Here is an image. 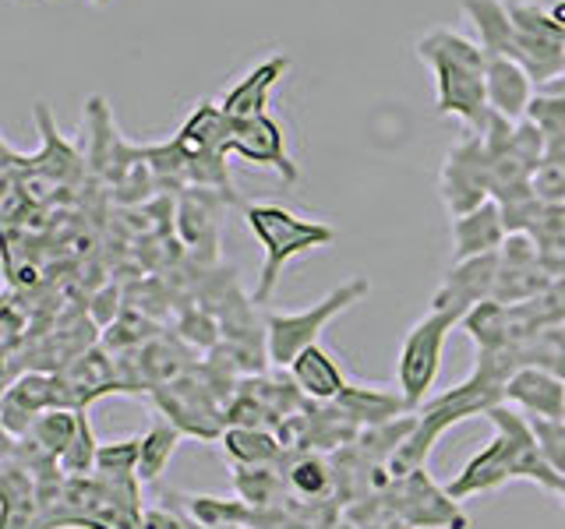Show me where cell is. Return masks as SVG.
I'll list each match as a JSON object with an SVG mask.
<instances>
[{
	"label": "cell",
	"mask_w": 565,
	"mask_h": 529,
	"mask_svg": "<svg viewBox=\"0 0 565 529\" xmlns=\"http://www.w3.org/2000/svg\"><path fill=\"white\" fill-rule=\"evenodd\" d=\"M484 417L491 420L494 438L477 455H470L467 466L449 481L446 490L452 494V498L467 501V498H477V494L499 490L509 481H530V484L558 494L562 476L547 466L544 455L537 452L530 420L520 410H512L509 402L491 406Z\"/></svg>",
	"instance_id": "cell-1"
},
{
	"label": "cell",
	"mask_w": 565,
	"mask_h": 529,
	"mask_svg": "<svg viewBox=\"0 0 565 529\" xmlns=\"http://www.w3.org/2000/svg\"><path fill=\"white\" fill-rule=\"evenodd\" d=\"M420 64L431 67L435 78V110L452 117L467 131H481L491 106H488V53L477 40H467L452 29H431L417 40Z\"/></svg>",
	"instance_id": "cell-2"
},
{
	"label": "cell",
	"mask_w": 565,
	"mask_h": 529,
	"mask_svg": "<svg viewBox=\"0 0 565 529\" xmlns=\"http://www.w3.org/2000/svg\"><path fill=\"white\" fill-rule=\"evenodd\" d=\"M244 223L265 251L262 276L255 287V304H265V300L273 296L279 276L290 261H297L308 251H318V247H329L335 240V229L329 223L305 219V216H297V212L282 205H269V202L244 205Z\"/></svg>",
	"instance_id": "cell-3"
},
{
	"label": "cell",
	"mask_w": 565,
	"mask_h": 529,
	"mask_svg": "<svg viewBox=\"0 0 565 529\" xmlns=\"http://www.w3.org/2000/svg\"><path fill=\"white\" fill-rule=\"evenodd\" d=\"M367 293H371V282L364 276H353V279L340 282L332 293H326L322 300H315V304L305 311L265 314V357H269V364L290 370V364L300 357V353L315 346L318 335H322L340 314H347L353 304H361Z\"/></svg>",
	"instance_id": "cell-4"
},
{
	"label": "cell",
	"mask_w": 565,
	"mask_h": 529,
	"mask_svg": "<svg viewBox=\"0 0 565 529\" xmlns=\"http://www.w3.org/2000/svg\"><path fill=\"white\" fill-rule=\"evenodd\" d=\"M459 322H463V314L456 311H428L403 335L396 357V392L403 396L406 410H420L428 402L441 370V353H446L449 332Z\"/></svg>",
	"instance_id": "cell-5"
},
{
	"label": "cell",
	"mask_w": 565,
	"mask_h": 529,
	"mask_svg": "<svg viewBox=\"0 0 565 529\" xmlns=\"http://www.w3.org/2000/svg\"><path fill=\"white\" fill-rule=\"evenodd\" d=\"M491 155L484 149V138L467 131L456 145L446 152V163L438 170V194L446 205L449 219L467 216V212L491 202Z\"/></svg>",
	"instance_id": "cell-6"
},
{
	"label": "cell",
	"mask_w": 565,
	"mask_h": 529,
	"mask_svg": "<svg viewBox=\"0 0 565 529\" xmlns=\"http://www.w3.org/2000/svg\"><path fill=\"white\" fill-rule=\"evenodd\" d=\"M393 490V516L411 529H467V516L446 487H438L428 469H417L399 481H388Z\"/></svg>",
	"instance_id": "cell-7"
},
{
	"label": "cell",
	"mask_w": 565,
	"mask_h": 529,
	"mask_svg": "<svg viewBox=\"0 0 565 529\" xmlns=\"http://www.w3.org/2000/svg\"><path fill=\"white\" fill-rule=\"evenodd\" d=\"M230 155L244 159L252 166H265L282 176V184H297L300 170L287 149V131L273 114L252 120H234V138H230Z\"/></svg>",
	"instance_id": "cell-8"
},
{
	"label": "cell",
	"mask_w": 565,
	"mask_h": 529,
	"mask_svg": "<svg viewBox=\"0 0 565 529\" xmlns=\"http://www.w3.org/2000/svg\"><path fill=\"white\" fill-rule=\"evenodd\" d=\"M499 272H502L499 255L456 261L446 272V279L438 282V290L431 296V311H456V314L467 317L477 304L494 300V290H499Z\"/></svg>",
	"instance_id": "cell-9"
},
{
	"label": "cell",
	"mask_w": 565,
	"mask_h": 529,
	"mask_svg": "<svg viewBox=\"0 0 565 529\" xmlns=\"http://www.w3.org/2000/svg\"><path fill=\"white\" fill-rule=\"evenodd\" d=\"M502 402L523 417L565 420V378H558L552 367H516L502 385Z\"/></svg>",
	"instance_id": "cell-10"
},
{
	"label": "cell",
	"mask_w": 565,
	"mask_h": 529,
	"mask_svg": "<svg viewBox=\"0 0 565 529\" xmlns=\"http://www.w3.org/2000/svg\"><path fill=\"white\" fill-rule=\"evenodd\" d=\"M223 208L226 198L220 191L205 187H188L177 202V229H181L184 244L191 247L202 261L220 258V226H223Z\"/></svg>",
	"instance_id": "cell-11"
},
{
	"label": "cell",
	"mask_w": 565,
	"mask_h": 529,
	"mask_svg": "<svg viewBox=\"0 0 565 529\" xmlns=\"http://www.w3.org/2000/svg\"><path fill=\"white\" fill-rule=\"evenodd\" d=\"M287 71H290L287 53L258 61L252 71H244V78L220 99L223 114L230 120H252V117L269 114V96H273V88L287 78Z\"/></svg>",
	"instance_id": "cell-12"
},
{
	"label": "cell",
	"mask_w": 565,
	"mask_h": 529,
	"mask_svg": "<svg viewBox=\"0 0 565 529\" xmlns=\"http://www.w3.org/2000/svg\"><path fill=\"white\" fill-rule=\"evenodd\" d=\"M505 240H509V226L494 198L484 202L481 208L467 212V216L452 219V258L456 261L499 255Z\"/></svg>",
	"instance_id": "cell-13"
},
{
	"label": "cell",
	"mask_w": 565,
	"mask_h": 529,
	"mask_svg": "<svg viewBox=\"0 0 565 529\" xmlns=\"http://www.w3.org/2000/svg\"><path fill=\"white\" fill-rule=\"evenodd\" d=\"M230 138H234V120L216 99H202L173 134L184 155H230Z\"/></svg>",
	"instance_id": "cell-14"
},
{
	"label": "cell",
	"mask_w": 565,
	"mask_h": 529,
	"mask_svg": "<svg viewBox=\"0 0 565 529\" xmlns=\"http://www.w3.org/2000/svg\"><path fill=\"white\" fill-rule=\"evenodd\" d=\"M488 106L491 114H499L505 120H523L530 110V99H534V78L526 75V67L512 57H491L488 61Z\"/></svg>",
	"instance_id": "cell-15"
},
{
	"label": "cell",
	"mask_w": 565,
	"mask_h": 529,
	"mask_svg": "<svg viewBox=\"0 0 565 529\" xmlns=\"http://www.w3.org/2000/svg\"><path fill=\"white\" fill-rule=\"evenodd\" d=\"M459 11L467 14L488 57L516 61V25H512L509 0H459Z\"/></svg>",
	"instance_id": "cell-16"
},
{
	"label": "cell",
	"mask_w": 565,
	"mask_h": 529,
	"mask_svg": "<svg viewBox=\"0 0 565 529\" xmlns=\"http://www.w3.org/2000/svg\"><path fill=\"white\" fill-rule=\"evenodd\" d=\"M290 378L294 385L305 392L311 402H335L347 392V375L340 370V364L332 360V353L322 346H308L300 357L290 364Z\"/></svg>",
	"instance_id": "cell-17"
},
{
	"label": "cell",
	"mask_w": 565,
	"mask_h": 529,
	"mask_svg": "<svg viewBox=\"0 0 565 529\" xmlns=\"http://www.w3.org/2000/svg\"><path fill=\"white\" fill-rule=\"evenodd\" d=\"M223 449L241 469H262L282 455L279 438H273L265 428H230L223 434Z\"/></svg>",
	"instance_id": "cell-18"
},
{
	"label": "cell",
	"mask_w": 565,
	"mask_h": 529,
	"mask_svg": "<svg viewBox=\"0 0 565 529\" xmlns=\"http://www.w3.org/2000/svg\"><path fill=\"white\" fill-rule=\"evenodd\" d=\"M184 431L173 428L170 420H156L152 428L141 434V455H138V481L141 484H156L163 469L170 466V458L181 445Z\"/></svg>",
	"instance_id": "cell-19"
},
{
	"label": "cell",
	"mask_w": 565,
	"mask_h": 529,
	"mask_svg": "<svg viewBox=\"0 0 565 529\" xmlns=\"http://www.w3.org/2000/svg\"><path fill=\"white\" fill-rule=\"evenodd\" d=\"M335 406L350 417V420H367V423H393L399 410H406L403 396H388L379 388H347V392L335 399Z\"/></svg>",
	"instance_id": "cell-20"
},
{
	"label": "cell",
	"mask_w": 565,
	"mask_h": 529,
	"mask_svg": "<svg viewBox=\"0 0 565 529\" xmlns=\"http://www.w3.org/2000/svg\"><path fill=\"white\" fill-rule=\"evenodd\" d=\"M467 335L477 343L481 353H494V349H505L509 343V311L499 300H484V304H477L463 322Z\"/></svg>",
	"instance_id": "cell-21"
},
{
	"label": "cell",
	"mask_w": 565,
	"mask_h": 529,
	"mask_svg": "<svg viewBox=\"0 0 565 529\" xmlns=\"http://www.w3.org/2000/svg\"><path fill=\"white\" fill-rule=\"evenodd\" d=\"M78 420H82V410H71V406H57V410H46L40 420L32 423L29 438L61 463V455L71 449V441H75V434H78Z\"/></svg>",
	"instance_id": "cell-22"
},
{
	"label": "cell",
	"mask_w": 565,
	"mask_h": 529,
	"mask_svg": "<svg viewBox=\"0 0 565 529\" xmlns=\"http://www.w3.org/2000/svg\"><path fill=\"white\" fill-rule=\"evenodd\" d=\"M523 120L534 123L547 141H558L565 134V96L552 93V88H537Z\"/></svg>",
	"instance_id": "cell-23"
},
{
	"label": "cell",
	"mask_w": 565,
	"mask_h": 529,
	"mask_svg": "<svg viewBox=\"0 0 565 529\" xmlns=\"http://www.w3.org/2000/svg\"><path fill=\"white\" fill-rule=\"evenodd\" d=\"M96 455H99V441L93 434L88 413L82 410L78 434H75V441H71V449L61 455V473L64 476H88V473H96Z\"/></svg>",
	"instance_id": "cell-24"
},
{
	"label": "cell",
	"mask_w": 565,
	"mask_h": 529,
	"mask_svg": "<svg viewBox=\"0 0 565 529\" xmlns=\"http://www.w3.org/2000/svg\"><path fill=\"white\" fill-rule=\"evenodd\" d=\"M138 455H141V434L124 441H106L96 455L99 476H138Z\"/></svg>",
	"instance_id": "cell-25"
},
{
	"label": "cell",
	"mask_w": 565,
	"mask_h": 529,
	"mask_svg": "<svg viewBox=\"0 0 565 529\" xmlns=\"http://www.w3.org/2000/svg\"><path fill=\"white\" fill-rule=\"evenodd\" d=\"M530 431H534L537 452L544 463L552 466L558 476H565V420H547V417H526Z\"/></svg>",
	"instance_id": "cell-26"
},
{
	"label": "cell",
	"mask_w": 565,
	"mask_h": 529,
	"mask_svg": "<svg viewBox=\"0 0 565 529\" xmlns=\"http://www.w3.org/2000/svg\"><path fill=\"white\" fill-rule=\"evenodd\" d=\"M191 516L202 529H237L247 519V508L223 498H191Z\"/></svg>",
	"instance_id": "cell-27"
},
{
	"label": "cell",
	"mask_w": 565,
	"mask_h": 529,
	"mask_svg": "<svg viewBox=\"0 0 565 529\" xmlns=\"http://www.w3.org/2000/svg\"><path fill=\"white\" fill-rule=\"evenodd\" d=\"M329 481H332V473L318 455H305V458H297V463L290 466V484H294V490L305 494V498H318V494H326Z\"/></svg>",
	"instance_id": "cell-28"
},
{
	"label": "cell",
	"mask_w": 565,
	"mask_h": 529,
	"mask_svg": "<svg viewBox=\"0 0 565 529\" xmlns=\"http://www.w3.org/2000/svg\"><path fill=\"white\" fill-rule=\"evenodd\" d=\"M237 490H241V498L247 505H265V501H273V490L279 487V481L273 476L269 466H262V469H237Z\"/></svg>",
	"instance_id": "cell-29"
},
{
	"label": "cell",
	"mask_w": 565,
	"mask_h": 529,
	"mask_svg": "<svg viewBox=\"0 0 565 529\" xmlns=\"http://www.w3.org/2000/svg\"><path fill=\"white\" fill-rule=\"evenodd\" d=\"M138 529H188V526H184L181 516H173V511L156 508V511H146V516H141Z\"/></svg>",
	"instance_id": "cell-30"
},
{
	"label": "cell",
	"mask_w": 565,
	"mask_h": 529,
	"mask_svg": "<svg viewBox=\"0 0 565 529\" xmlns=\"http://www.w3.org/2000/svg\"><path fill=\"white\" fill-rule=\"evenodd\" d=\"M547 14L555 18L558 29H565V0H555V4H547Z\"/></svg>",
	"instance_id": "cell-31"
},
{
	"label": "cell",
	"mask_w": 565,
	"mask_h": 529,
	"mask_svg": "<svg viewBox=\"0 0 565 529\" xmlns=\"http://www.w3.org/2000/svg\"><path fill=\"white\" fill-rule=\"evenodd\" d=\"M558 498H562V511H565V476H562V487H558Z\"/></svg>",
	"instance_id": "cell-32"
},
{
	"label": "cell",
	"mask_w": 565,
	"mask_h": 529,
	"mask_svg": "<svg viewBox=\"0 0 565 529\" xmlns=\"http://www.w3.org/2000/svg\"><path fill=\"white\" fill-rule=\"evenodd\" d=\"M562 46H565V29H562Z\"/></svg>",
	"instance_id": "cell-33"
},
{
	"label": "cell",
	"mask_w": 565,
	"mask_h": 529,
	"mask_svg": "<svg viewBox=\"0 0 565 529\" xmlns=\"http://www.w3.org/2000/svg\"><path fill=\"white\" fill-rule=\"evenodd\" d=\"M340 529H358V526H340Z\"/></svg>",
	"instance_id": "cell-34"
},
{
	"label": "cell",
	"mask_w": 565,
	"mask_h": 529,
	"mask_svg": "<svg viewBox=\"0 0 565 529\" xmlns=\"http://www.w3.org/2000/svg\"><path fill=\"white\" fill-rule=\"evenodd\" d=\"M93 4H106V0H93Z\"/></svg>",
	"instance_id": "cell-35"
}]
</instances>
